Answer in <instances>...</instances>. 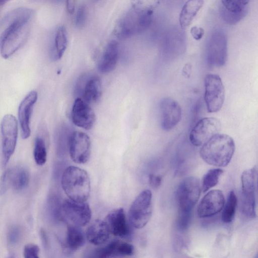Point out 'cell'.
Listing matches in <instances>:
<instances>
[{"mask_svg": "<svg viewBox=\"0 0 258 258\" xmlns=\"http://www.w3.org/2000/svg\"><path fill=\"white\" fill-rule=\"evenodd\" d=\"M235 148L234 141L230 136L219 133L202 145L200 155L208 164L225 167L230 162Z\"/></svg>", "mask_w": 258, "mask_h": 258, "instance_id": "2", "label": "cell"}, {"mask_svg": "<svg viewBox=\"0 0 258 258\" xmlns=\"http://www.w3.org/2000/svg\"><path fill=\"white\" fill-rule=\"evenodd\" d=\"M40 251L38 245L33 243L26 244L24 248V256L25 258H38Z\"/></svg>", "mask_w": 258, "mask_h": 258, "instance_id": "34", "label": "cell"}, {"mask_svg": "<svg viewBox=\"0 0 258 258\" xmlns=\"http://www.w3.org/2000/svg\"><path fill=\"white\" fill-rule=\"evenodd\" d=\"M221 122L213 117H204L199 120L190 131L189 139L195 146L203 145L214 136L219 133Z\"/></svg>", "mask_w": 258, "mask_h": 258, "instance_id": "11", "label": "cell"}, {"mask_svg": "<svg viewBox=\"0 0 258 258\" xmlns=\"http://www.w3.org/2000/svg\"><path fill=\"white\" fill-rule=\"evenodd\" d=\"M40 237L43 246L45 247L48 246V240L47 235L43 229H41L40 232Z\"/></svg>", "mask_w": 258, "mask_h": 258, "instance_id": "41", "label": "cell"}, {"mask_svg": "<svg viewBox=\"0 0 258 258\" xmlns=\"http://www.w3.org/2000/svg\"><path fill=\"white\" fill-rule=\"evenodd\" d=\"M134 252L133 245L114 239L95 251L94 256L99 258H106L116 256L132 255Z\"/></svg>", "mask_w": 258, "mask_h": 258, "instance_id": "19", "label": "cell"}, {"mask_svg": "<svg viewBox=\"0 0 258 258\" xmlns=\"http://www.w3.org/2000/svg\"><path fill=\"white\" fill-rule=\"evenodd\" d=\"M248 9L240 12L229 11L223 7L220 8V14L223 20L229 25H234L238 23L245 17Z\"/></svg>", "mask_w": 258, "mask_h": 258, "instance_id": "30", "label": "cell"}, {"mask_svg": "<svg viewBox=\"0 0 258 258\" xmlns=\"http://www.w3.org/2000/svg\"><path fill=\"white\" fill-rule=\"evenodd\" d=\"M86 235L81 227L70 224L67 232L66 245L71 251H74L84 245Z\"/></svg>", "mask_w": 258, "mask_h": 258, "instance_id": "23", "label": "cell"}, {"mask_svg": "<svg viewBox=\"0 0 258 258\" xmlns=\"http://www.w3.org/2000/svg\"><path fill=\"white\" fill-rule=\"evenodd\" d=\"M61 186L70 199L86 202L90 193V180L84 169L74 166L67 167L61 177Z\"/></svg>", "mask_w": 258, "mask_h": 258, "instance_id": "3", "label": "cell"}, {"mask_svg": "<svg viewBox=\"0 0 258 258\" xmlns=\"http://www.w3.org/2000/svg\"><path fill=\"white\" fill-rule=\"evenodd\" d=\"M9 0H0V5H3L6 3Z\"/></svg>", "mask_w": 258, "mask_h": 258, "instance_id": "42", "label": "cell"}, {"mask_svg": "<svg viewBox=\"0 0 258 258\" xmlns=\"http://www.w3.org/2000/svg\"><path fill=\"white\" fill-rule=\"evenodd\" d=\"M203 5V0H187L185 2L179 18V24L182 28H186L191 23Z\"/></svg>", "mask_w": 258, "mask_h": 258, "instance_id": "22", "label": "cell"}, {"mask_svg": "<svg viewBox=\"0 0 258 258\" xmlns=\"http://www.w3.org/2000/svg\"><path fill=\"white\" fill-rule=\"evenodd\" d=\"M32 11L24 9L12 20L0 37V53L5 59L10 57L26 42L30 32Z\"/></svg>", "mask_w": 258, "mask_h": 258, "instance_id": "1", "label": "cell"}, {"mask_svg": "<svg viewBox=\"0 0 258 258\" xmlns=\"http://www.w3.org/2000/svg\"><path fill=\"white\" fill-rule=\"evenodd\" d=\"M34 158L38 165H44L47 159V152L45 142L40 137L36 138L33 151Z\"/></svg>", "mask_w": 258, "mask_h": 258, "instance_id": "29", "label": "cell"}, {"mask_svg": "<svg viewBox=\"0 0 258 258\" xmlns=\"http://www.w3.org/2000/svg\"><path fill=\"white\" fill-rule=\"evenodd\" d=\"M11 186L15 190H21L25 189L29 181L28 171L23 167L11 170Z\"/></svg>", "mask_w": 258, "mask_h": 258, "instance_id": "25", "label": "cell"}, {"mask_svg": "<svg viewBox=\"0 0 258 258\" xmlns=\"http://www.w3.org/2000/svg\"><path fill=\"white\" fill-rule=\"evenodd\" d=\"M67 46V37L66 29L64 26L59 27L55 35L53 56L55 59L58 60L62 56Z\"/></svg>", "mask_w": 258, "mask_h": 258, "instance_id": "26", "label": "cell"}, {"mask_svg": "<svg viewBox=\"0 0 258 258\" xmlns=\"http://www.w3.org/2000/svg\"><path fill=\"white\" fill-rule=\"evenodd\" d=\"M110 232L115 236L121 238L129 237L132 230L123 209L119 208L112 210L104 219Z\"/></svg>", "mask_w": 258, "mask_h": 258, "instance_id": "16", "label": "cell"}, {"mask_svg": "<svg viewBox=\"0 0 258 258\" xmlns=\"http://www.w3.org/2000/svg\"><path fill=\"white\" fill-rule=\"evenodd\" d=\"M62 216L70 224L81 227L87 225L92 216L91 210L86 202H77L66 199L60 206Z\"/></svg>", "mask_w": 258, "mask_h": 258, "instance_id": "9", "label": "cell"}, {"mask_svg": "<svg viewBox=\"0 0 258 258\" xmlns=\"http://www.w3.org/2000/svg\"><path fill=\"white\" fill-rule=\"evenodd\" d=\"M110 232L104 221L97 219L93 221L86 231V239L95 245H102L108 240Z\"/></svg>", "mask_w": 258, "mask_h": 258, "instance_id": "20", "label": "cell"}, {"mask_svg": "<svg viewBox=\"0 0 258 258\" xmlns=\"http://www.w3.org/2000/svg\"><path fill=\"white\" fill-rule=\"evenodd\" d=\"M134 9L142 12H153L160 0H131Z\"/></svg>", "mask_w": 258, "mask_h": 258, "instance_id": "32", "label": "cell"}, {"mask_svg": "<svg viewBox=\"0 0 258 258\" xmlns=\"http://www.w3.org/2000/svg\"><path fill=\"white\" fill-rule=\"evenodd\" d=\"M225 204L224 195L220 190L209 191L201 200L198 208L197 213L201 218H207L220 212Z\"/></svg>", "mask_w": 258, "mask_h": 258, "instance_id": "14", "label": "cell"}, {"mask_svg": "<svg viewBox=\"0 0 258 258\" xmlns=\"http://www.w3.org/2000/svg\"><path fill=\"white\" fill-rule=\"evenodd\" d=\"M86 9L85 6L80 7L77 11L75 24L77 26L81 27L84 24L86 19Z\"/></svg>", "mask_w": 258, "mask_h": 258, "instance_id": "37", "label": "cell"}, {"mask_svg": "<svg viewBox=\"0 0 258 258\" xmlns=\"http://www.w3.org/2000/svg\"><path fill=\"white\" fill-rule=\"evenodd\" d=\"M166 2H176L177 1H179L180 0H163Z\"/></svg>", "mask_w": 258, "mask_h": 258, "instance_id": "43", "label": "cell"}, {"mask_svg": "<svg viewBox=\"0 0 258 258\" xmlns=\"http://www.w3.org/2000/svg\"><path fill=\"white\" fill-rule=\"evenodd\" d=\"M223 170L220 168L209 170L204 176L201 184L202 190L204 192L215 186L218 182Z\"/></svg>", "mask_w": 258, "mask_h": 258, "instance_id": "28", "label": "cell"}, {"mask_svg": "<svg viewBox=\"0 0 258 258\" xmlns=\"http://www.w3.org/2000/svg\"><path fill=\"white\" fill-rule=\"evenodd\" d=\"M227 58V41L224 32L215 31L211 35L206 49V59L211 67H219L225 64Z\"/></svg>", "mask_w": 258, "mask_h": 258, "instance_id": "10", "label": "cell"}, {"mask_svg": "<svg viewBox=\"0 0 258 258\" xmlns=\"http://www.w3.org/2000/svg\"><path fill=\"white\" fill-rule=\"evenodd\" d=\"M20 236V229L18 227L13 226L8 231L7 234L8 242L10 245L16 244L19 241Z\"/></svg>", "mask_w": 258, "mask_h": 258, "instance_id": "36", "label": "cell"}, {"mask_svg": "<svg viewBox=\"0 0 258 258\" xmlns=\"http://www.w3.org/2000/svg\"><path fill=\"white\" fill-rule=\"evenodd\" d=\"M69 152L72 160L78 164H84L89 159L91 142L89 136L81 132H74L69 141Z\"/></svg>", "mask_w": 258, "mask_h": 258, "instance_id": "12", "label": "cell"}, {"mask_svg": "<svg viewBox=\"0 0 258 258\" xmlns=\"http://www.w3.org/2000/svg\"><path fill=\"white\" fill-rule=\"evenodd\" d=\"M118 59V45L112 40L105 48L98 64V71L103 74L112 71L116 66Z\"/></svg>", "mask_w": 258, "mask_h": 258, "instance_id": "21", "label": "cell"}, {"mask_svg": "<svg viewBox=\"0 0 258 258\" xmlns=\"http://www.w3.org/2000/svg\"><path fill=\"white\" fill-rule=\"evenodd\" d=\"M256 180V166L244 171L241 176V193L246 194H256L257 189Z\"/></svg>", "mask_w": 258, "mask_h": 258, "instance_id": "24", "label": "cell"}, {"mask_svg": "<svg viewBox=\"0 0 258 258\" xmlns=\"http://www.w3.org/2000/svg\"><path fill=\"white\" fill-rule=\"evenodd\" d=\"M191 217V212L178 211L176 226L180 232L185 231L188 228Z\"/></svg>", "mask_w": 258, "mask_h": 258, "instance_id": "33", "label": "cell"}, {"mask_svg": "<svg viewBox=\"0 0 258 258\" xmlns=\"http://www.w3.org/2000/svg\"><path fill=\"white\" fill-rule=\"evenodd\" d=\"M237 200L233 190L230 191L228 195L226 203L223 207L222 220L225 223H229L233 220L236 212Z\"/></svg>", "mask_w": 258, "mask_h": 258, "instance_id": "27", "label": "cell"}, {"mask_svg": "<svg viewBox=\"0 0 258 258\" xmlns=\"http://www.w3.org/2000/svg\"><path fill=\"white\" fill-rule=\"evenodd\" d=\"M36 91H30L22 100L18 109V117L23 139L29 137L31 134L30 121L34 106L37 101Z\"/></svg>", "mask_w": 258, "mask_h": 258, "instance_id": "17", "label": "cell"}, {"mask_svg": "<svg viewBox=\"0 0 258 258\" xmlns=\"http://www.w3.org/2000/svg\"><path fill=\"white\" fill-rule=\"evenodd\" d=\"M11 169H8L3 174L1 179L0 195L6 192L9 187L11 185Z\"/></svg>", "mask_w": 258, "mask_h": 258, "instance_id": "35", "label": "cell"}, {"mask_svg": "<svg viewBox=\"0 0 258 258\" xmlns=\"http://www.w3.org/2000/svg\"><path fill=\"white\" fill-rule=\"evenodd\" d=\"M72 119L77 126L85 130L91 129L95 122V114L89 104L80 97L73 104Z\"/></svg>", "mask_w": 258, "mask_h": 258, "instance_id": "15", "label": "cell"}, {"mask_svg": "<svg viewBox=\"0 0 258 258\" xmlns=\"http://www.w3.org/2000/svg\"><path fill=\"white\" fill-rule=\"evenodd\" d=\"M1 132L3 163L6 165L15 150L18 138V122L13 115L8 114L3 117Z\"/></svg>", "mask_w": 258, "mask_h": 258, "instance_id": "8", "label": "cell"}, {"mask_svg": "<svg viewBox=\"0 0 258 258\" xmlns=\"http://www.w3.org/2000/svg\"><path fill=\"white\" fill-rule=\"evenodd\" d=\"M160 123L164 131L175 127L181 117V108L178 103L170 97L163 98L160 102Z\"/></svg>", "mask_w": 258, "mask_h": 258, "instance_id": "13", "label": "cell"}, {"mask_svg": "<svg viewBox=\"0 0 258 258\" xmlns=\"http://www.w3.org/2000/svg\"><path fill=\"white\" fill-rule=\"evenodd\" d=\"M153 12H142L134 8L117 22L113 33L119 39H125L146 30L152 20Z\"/></svg>", "mask_w": 258, "mask_h": 258, "instance_id": "4", "label": "cell"}, {"mask_svg": "<svg viewBox=\"0 0 258 258\" xmlns=\"http://www.w3.org/2000/svg\"><path fill=\"white\" fill-rule=\"evenodd\" d=\"M205 101L208 112L219 111L225 99V89L221 78L217 74H208L205 78Z\"/></svg>", "mask_w": 258, "mask_h": 258, "instance_id": "7", "label": "cell"}, {"mask_svg": "<svg viewBox=\"0 0 258 258\" xmlns=\"http://www.w3.org/2000/svg\"><path fill=\"white\" fill-rule=\"evenodd\" d=\"M152 197L151 191L146 189L132 203L128 212L129 222L132 227L142 228L149 221L152 212Z\"/></svg>", "mask_w": 258, "mask_h": 258, "instance_id": "6", "label": "cell"}, {"mask_svg": "<svg viewBox=\"0 0 258 258\" xmlns=\"http://www.w3.org/2000/svg\"><path fill=\"white\" fill-rule=\"evenodd\" d=\"M190 33L192 37L196 40L201 39L204 34V30L201 27L194 26L190 29Z\"/></svg>", "mask_w": 258, "mask_h": 258, "instance_id": "38", "label": "cell"}, {"mask_svg": "<svg viewBox=\"0 0 258 258\" xmlns=\"http://www.w3.org/2000/svg\"><path fill=\"white\" fill-rule=\"evenodd\" d=\"M83 84H80L78 88L82 98L89 104L95 103L100 99L102 94V85L99 78L96 76L83 77Z\"/></svg>", "mask_w": 258, "mask_h": 258, "instance_id": "18", "label": "cell"}, {"mask_svg": "<svg viewBox=\"0 0 258 258\" xmlns=\"http://www.w3.org/2000/svg\"><path fill=\"white\" fill-rule=\"evenodd\" d=\"M222 7L233 12H240L247 10L251 0H221Z\"/></svg>", "mask_w": 258, "mask_h": 258, "instance_id": "31", "label": "cell"}, {"mask_svg": "<svg viewBox=\"0 0 258 258\" xmlns=\"http://www.w3.org/2000/svg\"><path fill=\"white\" fill-rule=\"evenodd\" d=\"M162 181V178L160 176L154 174H150L149 176V182L150 185L154 188L158 187Z\"/></svg>", "mask_w": 258, "mask_h": 258, "instance_id": "39", "label": "cell"}, {"mask_svg": "<svg viewBox=\"0 0 258 258\" xmlns=\"http://www.w3.org/2000/svg\"><path fill=\"white\" fill-rule=\"evenodd\" d=\"M201 190V184L197 178L190 176L182 180L175 192L178 211L191 212L199 199Z\"/></svg>", "mask_w": 258, "mask_h": 258, "instance_id": "5", "label": "cell"}, {"mask_svg": "<svg viewBox=\"0 0 258 258\" xmlns=\"http://www.w3.org/2000/svg\"><path fill=\"white\" fill-rule=\"evenodd\" d=\"M76 0H67L66 8L68 12L70 14L74 13L76 7Z\"/></svg>", "mask_w": 258, "mask_h": 258, "instance_id": "40", "label": "cell"}]
</instances>
